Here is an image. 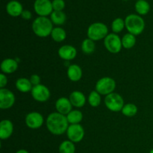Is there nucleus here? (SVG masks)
Returning a JSON list of instances; mask_svg holds the SVG:
<instances>
[{
	"mask_svg": "<svg viewBox=\"0 0 153 153\" xmlns=\"http://www.w3.org/2000/svg\"><path fill=\"white\" fill-rule=\"evenodd\" d=\"M69 122L65 115L60 113H52L46 119V126L52 134L55 135L63 134L67 131Z\"/></svg>",
	"mask_w": 153,
	"mask_h": 153,
	"instance_id": "1",
	"label": "nucleus"
},
{
	"mask_svg": "<svg viewBox=\"0 0 153 153\" xmlns=\"http://www.w3.org/2000/svg\"><path fill=\"white\" fill-rule=\"evenodd\" d=\"M32 29L34 34L40 37H46L50 35L53 30V23L46 16H39L32 23Z\"/></svg>",
	"mask_w": 153,
	"mask_h": 153,
	"instance_id": "2",
	"label": "nucleus"
},
{
	"mask_svg": "<svg viewBox=\"0 0 153 153\" xmlns=\"http://www.w3.org/2000/svg\"><path fill=\"white\" fill-rule=\"evenodd\" d=\"M126 28L130 34L133 35H139L143 31L145 22L141 16L137 14H129L126 17Z\"/></svg>",
	"mask_w": 153,
	"mask_h": 153,
	"instance_id": "3",
	"label": "nucleus"
},
{
	"mask_svg": "<svg viewBox=\"0 0 153 153\" xmlns=\"http://www.w3.org/2000/svg\"><path fill=\"white\" fill-rule=\"evenodd\" d=\"M108 29L106 25L102 22H95L91 24L88 29V37L94 41L105 38L108 35Z\"/></svg>",
	"mask_w": 153,
	"mask_h": 153,
	"instance_id": "4",
	"label": "nucleus"
},
{
	"mask_svg": "<svg viewBox=\"0 0 153 153\" xmlns=\"http://www.w3.org/2000/svg\"><path fill=\"white\" fill-rule=\"evenodd\" d=\"M116 88V82L110 77H104L97 82L96 91L100 95H108L112 94Z\"/></svg>",
	"mask_w": 153,
	"mask_h": 153,
	"instance_id": "5",
	"label": "nucleus"
},
{
	"mask_svg": "<svg viewBox=\"0 0 153 153\" xmlns=\"http://www.w3.org/2000/svg\"><path fill=\"white\" fill-rule=\"evenodd\" d=\"M105 104L110 111L117 112L122 111L124 106V101L120 94L112 93L106 96L105 99Z\"/></svg>",
	"mask_w": 153,
	"mask_h": 153,
	"instance_id": "6",
	"label": "nucleus"
},
{
	"mask_svg": "<svg viewBox=\"0 0 153 153\" xmlns=\"http://www.w3.org/2000/svg\"><path fill=\"white\" fill-rule=\"evenodd\" d=\"M104 44L108 51L111 53H118L122 49V40L116 34H108L105 38Z\"/></svg>",
	"mask_w": 153,
	"mask_h": 153,
	"instance_id": "7",
	"label": "nucleus"
},
{
	"mask_svg": "<svg viewBox=\"0 0 153 153\" xmlns=\"http://www.w3.org/2000/svg\"><path fill=\"white\" fill-rule=\"evenodd\" d=\"M67 134L70 141L73 143H79L84 138L85 130L79 124H71L67 128Z\"/></svg>",
	"mask_w": 153,
	"mask_h": 153,
	"instance_id": "8",
	"label": "nucleus"
},
{
	"mask_svg": "<svg viewBox=\"0 0 153 153\" xmlns=\"http://www.w3.org/2000/svg\"><path fill=\"white\" fill-rule=\"evenodd\" d=\"M34 9L40 16H47L53 12L52 3L50 0H35Z\"/></svg>",
	"mask_w": 153,
	"mask_h": 153,
	"instance_id": "9",
	"label": "nucleus"
},
{
	"mask_svg": "<svg viewBox=\"0 0 153 153\" xmlns=\"http://www.w3.org/2000/svg\"><path fill=\"white\" fill-rule=\"evenodd\" d=\"M31 92L34 100L40 102H45L50 97V91L47 87L40 84L33 87Z\"/></svg>",
	"mask_w": 153,
	"mask_h": 153,
	"instance_id": "10",
	"label": "nucleus"
},
{
	"mask_svg": "<svg viewBox=\"0 0 153 153\" xmlns=\"http://www.w3.org/2000/svg\"><path fill=\"white\" fill-rule=\"evenodd\" d=\"M14 102V94L9 90L1 88L0 90V108H10L13 105Z\"/></svg>",
	"mask_w": 153,
	"mask_h": 153,
	"instance_id": "11",
	"label": "nucleus"
},
{
	"mask_svg": "<svg viewBox=\"0 0 153 153\" xmlns=\"http://www.w3.org/2000/svg\"><path fill=\"white\" fill-rule=\"evenodd\" d=\"M25 123L30 128H38L43 125V117L38 112H31L25 117Z\"/></svg>",
	"mask_w": 153,
	"mask_h": 153,
	"instance_id": "12",
	"label": "nucleus"
},
{
	"mask_svg": "<svg viewBox=\"0 0 153 153\" xmlns=\"http://www.w3.org/2000/svg\"><path fill=\"white\" fill-rule=\"evenodd\" d=\"M77 55L76 48L73 47L70 45H64L61 46L58 50V55L60 58L65 61H70V60L74 59Z\"/></svg>",
	"mask_w": 153,
	"mask_h": 153,
	"instance_id": "13",
	"label": "nucleus"
},
{
	"mask_svg": "<svg viewBox=\"0 0 153 153\" xmlns=\"http://www.w3.org/2000/svg\"><path fill=\"white\" fill-rule=\"evenodd\" d=\"M13 131V125L9 120H3L0 123V138L6 140L11 136Z\"/></svg>",
	"mask_w": 153,
	"mask_h": 153,
	"instance_id": "14",
	"label": "nucleus"
},
{
	"mask_svg": "<svg viewBox=\"0 0 153 153\" xmlns=\"http://www.w3.org/2000/svg\"><path fill=\"white\" fill-rule=\"evenodd\" d=\"M72 103L70 102V100L65 98V97H61L58 99L55 103V107L58 113L61 114H68L72 111Z\"/></svg>",
	"mask_w": 153,
	"mask_h": 153,
	"instance_id": "15",
	"label": "nucleus"
},
{
	"mask_svg": "<svg viewBox=\"0 0 153 153\" xmlns=\"http://www.w3.org/2000/svg\"><path fill=\"white\" fill-rule=\"evenodd\" d=\"M6 10L10 16L16 17V16H21L22 11H23V8L19 1L12 0V1H9L6 5Z\"/></svg>",
	"mask_w": 153,
	"mask_h": 153,
	"instance_id": "16",
	"label": "nucleus"
},
{
	"mask_svg": "<svg viewBox=\"0 0 153 153\" xmlns=\"http://www.w3.org/2000/svg\"><path fill=\"white\" fill-rule=\"evenodd\" d=\"M70 101L73 106L77 108H82L86 102V98L83 93L80 91H73L70 95Z\"/></svg>",
	"mask_w": 153,
	"mask_h": 153,
	"instance_id": "17",
	"label": "nucleus"
},
{
	"mask_svg": "<svg viewBox=\"0 0 153 153\" xmlns=\"http://www.w3.org/2000/svg\"><path fill=\"white\" fill-rule=\"evenodd\" d=\"M18 64L15 60L11 58H7L4 59L1 64V70L3 73L6 74H10L13 73L17 70Z\"/></svg>",
	"mask_w": 153,
	"mask_h": 153,
	"instance_id": "18",
	"label": "nucleus"
},
{
	"mask_svg": "<svg viewBox=\"0 0 153 153\" xmlns=\"http://www.w3.org/2000/svg\"><path fill=\"white\" fill-rule=\"evenodd\" d=\"M67 76L72 82H78L82 76V70L77 64H72L67 70Z\"/></svg>",
	"mask_w": 153,
	"mask_h": 153,
	"instance_id": "19",
	"label": "nucleus"
},
{
	"mask_svg": "<svg viewBox=\"0 0 153 153\" xmlns=\"http://www.w3.org/2000/svg\"><path fill=\"white\" fill-rule=\"evenodd\" d=\"M16 88L22 93H28L32 90V84L31 81L25 78H20L16 82Z\"/></svg>",
	"mask_w": 153,
	"mask_h": 153,
	"instance_id": "20",
	"label": "nucleus"
},
{
	"mask_svg": "<svg viewBox=\"0 0 153 153\" xmlns=\"http://www.w3.org/2000/svg\"><path fill=\"white\" fill-rule=\"evenodd\" d=\"M66 19H67V16L63 11L53 10V12L51 13V21L52 22V23L55 24V25H63L66 22Z\"/></svg>",
	"mask_w": 153,
	"mask_h": 153,
	"instance_id": "21",
	"label": "nucleus"
},
{
	"mask_svg": "<svg viewBox=\"0 0 153 153\" xmlns=\"http://www.w3.org/2000/svg\"><path fill=\"white\" fill-rule=\"evenodd\" d=\"M135 10L140 15H146L150 10V5L146 0H138L135 3Z\"/></svg>",
	"mask_w": 153,
	"mask_h": 153,
	"instance_id": "22",
	"label": "nucleus"
},
{
	"mask_svg": "<svg viewBox=\"0 0 153 153\" xmlns=\"http://www.w3.org/2000/svg\"><path fill=\"white\" fill-rule=\"evenodd\" d=\"M67 118L69 123L79 124V123L83 119V114L80 111L73 110L67 115Z\"/></svg>",
	"mask_w": 153,
	"mask_h": 153,
	"instance_id": "23",
	"label": "nucleus"
},
{
	"mask_svg": "<svg viewBox=\"0 0 153 153\" xmlns=\"http://www.w3.org/2000/svg\"><path fill=\"white\" fill-rule=\"evenodd\" d=\"M51 36L55 41L62 42L66 39L67 34H66V31H64V29H63L62 28L56 27V28H53L52 33H51Z\"/></svg>",
	"mask_w": 153,
	"mask_h": 153,
	"instance_id": "24",
	"label": "nucleus"
},
{
	"mask_svg": "<svg viewBox=\"0 0 153 153\" xmlns=\"http://www.w3.org/2000/svg\"><path fill=\"white\" fill-rule=\"evenodd\" d=\"M96 46L94 40H91L90 38L85 39L82 43V50L86 55H90V54L94 53L95 51Z\"/></svg>",
	"mask_w": 153,
	"mask_h": 153,
	"instance_id": "25",
	"label": "nucleus"
},
{
	"mask_svg": "<svg viewBox=\"0 0 153 153\" xmlns=\"http://www.w3.org/2000/svg\"><path fill=\"white\" fill-rule=\"evenodd\" d=\"M76 147L70 140H64L59 146V153H75Z\"/></svg>",
	"mask_w": 153,
	"mask_h": 153,
	"instance_id": "26",
	"label": "nucleus"
},
{
	"mask_svg": "<svg viewBox=\"0 0 153 153\" xmlns=\"http://www.w3.org/2000/svg\"><path fill=\"white\" fill-rule=\"evenodd\" d=\"M135 36L130 34V33L125 34L122 39V45L126 49H131V48H132L135 45Z\"/></svg>",
	"mask_w": 153,
	"mask_h": 153,
	"instance_id": "27",
	"label": "nucleus"
},
{
	"mask_svg": "<svg viewBox=\"0 0 153 153\" xmlns=\"http://www.w3.org/2000/svg\"><path fill=\"white\" fill-rule=\"evenodd\" d=\"M137 106L132 103H128L125 105L122 109L123 114L126 117H133L137 114Z\"/></svg>",
	"mask_w": 153,
	"mask_h": 153,
	"instance_id": "28",
	"label": "nucleus"
},
{
	"mask_svg": "<svg viewBox=\"0 0 153 153\" xmlns=\"http://www.w3.org/2000/svg\"><path fill=\"white\" fill-rule=\"evenodd\" d=\"M88 102L92 107H98L101 103V96L97 91H92L88 97Z\"/></svg>",
	"mask_w": 153,
	"mask_h": 153,
	"instance_id": "29",
	"label": "nucleus"
},
{
	"mask_svg": "<svg viewBox=\"0 0 153 153\" xmlns=\"http://www.w3.org/2000/svg\"><path fill=\"white\" fill-rule=\"evenodd\" d=\"M125 20H123L122 18H117L112 22L111 24L112 31L114 33L121 32L123 30V28H125Z\"/></svg>",
	"mask_w": 153,
	"mask_h": 153,
	"instance_id": "30",
	"label": "nucleus"
},
{
	"mask_svg": "<svg viewBox=\"0 0 153 153\" xmlns=\"http://www.w3.org/2000/svg\"><path fill=\"white\" fill-rule=\"evenodd\" d=\"M53 10L62 11L65 7V1L64 0H53L52 1Z\"/></svg>",
	"mask_w": 153,
	"mask_h": 153,
	"instance_id": "31",
	"label": "nucleus"
},
{
	"mask_svg": "<svg viewBox=\"0 0 153 153\" xmlns=\"http://www.w3.org/2000/svg\"><path fill=\"white\" fill-rule=\"evenodd\" d=\"M30 81H31V83L34 86H36V85H40V78L38 75H32L30 78Z\"/></svg>",
	"mask_w": 153,
	"mask_h": 153,
	"instance_id": "32",
	"label": "nucleus"
},
{
	"mask_svg": "<svg viewBox=\"0 0 153 153\" xmlns=\"http://www.w3.org/2000/svg\"><path fill=\"white\" fill-rule=\"evenodd\" d=\"M7 83V79L6 76H4V73L0 74V88H4V86H6Z\"/></svg>",
	"mask_w": 153,
	"mask_h": 153,
	"instance_id": "33",
	"label": "nucleus"
},
{
	"mask_svg": "<svg viewBox=\"0 0 153 153\" xmlns=\"http://www.w3.org/2000/svg\"><path fill=\"white\" fill-rule=\"evenodd\" d=\"M21 16L24 19H30L31 18V13L28 10H23Z\"/></svg>",
	"mask_w": 153,
	"mask_h": 153,
	"instance_id": "34",
	"label": "nucleus"
},
{
	"mask_svg": "<svg viewBox=\"0 0 153 153\" xmlns=\"http://www.w3.org/2000/svg\"><path fill=\"white\" fill-rule=\"evenodd\" d=\"M16 153H29L28 151L25 150V149H20V150H18Z\"/></svg>",
	"mask_w": 153,
	"mask_h": 153,
	"instance_id": "35",
	"label": "nucleus"
},
{
	"mask_svg": "<svg viewBox=\"0 0 153 153\" xmlns=\"http://www.w3.org/2000/svg\"><path fill=\"white\" fill-rule=\"evenodd\" d=\"M149 153H153V149H151L150 152H149Z\"/></svg>",
	"mask_w": 153,
	"mask_h": 153,
	"instance_id": "36",
	"label": "nucleus"
},
{
	"mask_svg": "<svg viewBox=\"0 0 153 153\" xmlns=\"http://www.w3.org/2000/svg\"><path fill=\"white\" fill-rule=\"evenodd\" d=\"M123 1H127V0H123Z\"/></svg>",
	"mask_w": 153,
	"mask_h": 153,
	"instance_id": "37",
	"label": "nucleus"
}]
</instances>
